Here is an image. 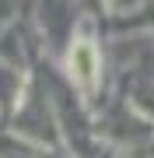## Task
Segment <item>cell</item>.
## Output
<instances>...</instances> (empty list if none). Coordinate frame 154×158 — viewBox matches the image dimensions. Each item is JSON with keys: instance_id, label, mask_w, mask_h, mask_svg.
<instances>
[{"instance_id": "6da1fadb", "label": "cell", "mask_w": 154, "mask_h": 158, "mask_svg": "<svg viewBox=\"0 0 154 158\" xmlns=\"http://www.w3.org/2000/svg\"><path fill=\"white\" fill-rule=\"evenodd\" d=\"M77 60H81V77H91V49L88 46L77 49Z\"/></svg>"}]
</instances>
